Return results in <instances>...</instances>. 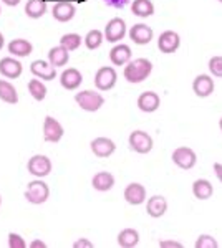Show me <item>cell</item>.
I'll list each match as a JSON object with an SVG mask.
<instances>
[{"label": "cell", "mask_w": 222, "mask_h": 248, "mask_svg": "<svg viewBox=\"0 0 222 248\" xmlns=\"http://www.w3.org/2000/svg\"><path fill=\"white\" fill-rule=\"evenodd\" d=\"M153 71V63L148 58H138V60H131L128 65H124V79L131 85H138L143 83L144 79H148V77Z\"/></svg>", "instance_id": "cell-1"}, {"label": "cell", "mask_w": 222, "mask_h": 248, "mask_svg": "<svg viewBox=\"0 0 222 248\" xmlns=\"http://www.w3.org/2000/svg\"><path fill=\"white\" fill-rule=\"evenodd\" d=\"M75 101L83 111H88V113H95V111L102 109L104 105L103 94L96 93V91H91V90H85V91L76 93Z\"/></svg>", "instance_id": "cell-2"}, {"label": "cell", "mask_w": 222, "mask_h": 248, "mask_svg": "<svg viewBox=\"0 0 222 248\" xmlns=\"http://www.w3.org/2000/svg\"><path fill=\"white\" fill-rule=\"evenodd\" d=\"M48 197H50V187L42 179L32 181L25 189V199L34 205H42L48 201Z\"/></svg>", "instance_id": "cell-3"}, {"label": "cell", "mask_w": 222, "mask_h": 248, "mask_svg": "<svg viewBox=\"0 0 222 248\" xmlns=\"http://www.w3.org/2000/svg\"><path fill=\"white\" fill-rule=\"evenodd\" d=\"M27 170L37 179H43L51 172V161L43 154H35L28 159Z\"/></svg>", "instance_id": "cell-4"}, {"label": "cell", "mask_w": 222, "mask_h": 248, "mask_svg": "<svg viewBox=\"0 0 222 248\" xmlns=\"http://www.w3.org/2000/svg\"><path fill=\"white\" fill-rule=\"evenodd\" d=\"M118 73L113 66H102L95 75V86L100 91H110L116 86Z\"/></svg>", "instance_id": "cell-5"}, {"label": "cell", "mask_w": 222, "mask_h": 248, "mask_svg": "<svg viewBox=\"0 0 222 248\" xmlns=\"http://www.w3.org/2000/svg\"><path fill=\"white\" fill-rule=\"evenodd\" d=\"M172 162L176 164L179 169H184V170H189L196 166L197 162V154L191 147H177V149L172 151V155H171Z\"/></svg>", "instance_id": "cell-6"}, {"label": "cell", "mask_w": 222, "mask_h": 248, "mask_svg": "<svg viewBox=\"0 0 222 248\" xmlns=\"http://www.w3.org/2000/svg\"><path fill=\"white\" fill-rule=\"evenodd\" d=\"M103 35H104V40H106V42L120 43L121 40L124 38V35H126V22L120 17L111 18L110 22L106 23V27H104Z\"/></svg>", "instance_id": "cell-7"}, {"label": "cell", "mask_w": 222, "mask_h": 248, "mask_svg": "<svg viewBox=\"0 0 222 248\" xmlns=\"http://www.w3.org/2000/svg\"><path fill=\"white\" fill-rule=\"evenodd\" d=\"M128 142H130V147L135 153L138 154H148L151 153L153 149V138L149 136L146 131H133L130 134V139H128Z\"/></svg>", "instance_id": "cell-8"}, {"label": "cell", "mask_w": 222, "mask_h": 248, "mask_svg": "<svg viewBox=\"0 0 222 248\" xmlns=\"http://www.w3.org/2000/svg\"><path fill=\"white\" fill-rule=\"evenodd\" d=\"M65 134V129L53 116H45L43 121V139L47 142H60Z\"/></svg>", "instance_id": "cell-9"}, {"label": "cell", "mask_w": 222, "mask_h": 248, "mask_svg": "<svg viewBox=\"0 0 222 248\" xmlns=\"http://www.w3.org/2000/svg\"><path fill=\"white\" fill-rule=\"evenodd\" d=\"M181 46V37L176 33L174 30H166L159 35L157 38V48H159L161 53L171 55L177 51V48Z\"/></svg>", "instance_id": "cell-10"}, {"label": "cell", "mask_w": 222, "mask_h": 248, "mask_svg": "<svg viewBox=\"0 0 222 248\" xmlns=\"http://www.w3.org/2000/svg\"><path fill=\"white\" fill-rule=\"evenodd\" d=\"M30 71L35 78L45 79V81H51L56 78V68L50 65V62L45 60H35L30 65Z\"/></svg>", "instance_id": "cell-11"}, {"label": "cell", "mask_w": 222, "mask_h": 248, "mask_svg": "<svg viewBox=\"0 0 222 248\" xmlns=\"http://www.w3.org/2000/svg\"><path fill=\"white\" fill-rule=\"evenodd\" d=\"M90 147H91V153L100 159L110 157L116 151V144L110 138H95L90 142Z\"/></svg>", "instance_id": "cell-12"}, {"label": "cell", "mask_w": 222, "mask_h": 248, "mask_svg": "<svg viewBox=\"0 0 222 248\" xmlns=\"http://www.w3.org/2000/svg\"><path fill=\"white\" fill-rule=\"evenodd\" d=\"M83 83V75L80 73V70L76 68H67L60 75V85H62L68 91H75L82 86Z\"/></svg>", "instance_id": "cell-13"}, {"label": "cell", "mask_w": 222, "mask_h": 248, "mask_svg": "<svg viewBox=\"0 0 222 248\" xmlns=\"http://www.w3.org/2000/svg\"><path fill=\"white\" fill-rule=\"evenodd\" d=\"M22 71H23L22 63L15 57H5L0 60V75H2L3 78L15 79L22 75Z\"/></svg>", "instance_id": "cell-14"}, {"label": "cell", "mask_w": 222, "mask_h": 248, "mask_svg": "<svg viewBox=\"0 0 222 248\" xmlns=\"http://www.w3.org/2000/svg\"><path fill=\"white\" fill-rule=\"evenodd\" d=\"M124 201L130 205H141L143 202H146V189L144 186H141L138 182H131L124 189Z\"/></svg>", "instance_id": "cell-15"}, {"label": "cell", "mask_w": 222, "mask_h": 248, "mask_svg": "<svg viewBox=\"0 0 222 248\" xmlns=\"http://www.w3.org/2000/svg\"><path fill=\"white\" fill-rule=\"evenodd\" d=\"M214 79L209 77V75H197L192 81V91L196 93V96L199 98H207L214 93Z\"/></svg>", "instance_id": "cell-16"}, {"label": "cell", "mask_w": 222, "mask_h": 248, "mask_svg": "<svg viewBox=\"0 0 222 248\" xmlns=\"http://www.w3.org/2000/svg\"><path fill=\"white\" fill-rule=\"evenodd\" d=\"M161 105L159 94L154 91H144L138 96V108L143 113H154Z\"/></svg>", "instance_id": "cell-17"}, {"label": "cell", "mask_w": 222, "mask_h": 248, "mask_svg": "<svg viewBox=\"0 0 222 248\" xmlns=\"http://www.w3.org/2000/svg\"><path fill=\"white\" fill-rule=\"evenodd\" d=\"M131 57H133V51L131 48L128 45H123V43H118L111 48L110 51V60L115 66H124L131 62Z\"/></svg>", "instance_id": "cell-18"}, {"label": "cell", "mask_w": 222, "mask_h": 248, "mask_svg": "<svg viewBox=\"0 0 222 248\" xmlns=\"http://www.w3.org/2000/svg\"><path fill=\"white\" fill-rule=\"evenodd\" d=\"M146 212L153 218L163 217L168 212V201L163 195H153L151 199H146Z\"/></svg>", "instance_id": "cell-19"}, {"label": "cell", "mask_w": 222, "mask_h": 248, "mask_svg": "<svg viewBox=\"0 0 222 248\" xmlns=\"http://www.w3.org/2000/svg\"><path fill=\"white\" fill-rule=\"evenodd\" d=\"M130 38L136 45H148L153 40V30L146 23H136L130 30Z\"/></svg>", "instance_id": "cell-20"}, {"label": "cell", "mask_w": 222, "mask_h": 248, "mask_svg": "<svg viewBox=\"0 0 222 248\" xmlns=\"http://www.w3.org/2000/svg\"><path fill=\"white\" fill-rule=\"evenodd\" d=\"M76 14V7L73 5L71 2H58L53 5V9H51V15H53V18L56 22H70L71 18L75 17Z\"/></svg>", "instance_id": "cell-21"}, {"label": "cell", "mask_w": 222, "mask_h": 248, "mask_svg": "<svg viewBox=\"0 0 222 248\" xmlns=\"http://www.w3.org/2000/svg\"><path fill=\"white\" fill-rule=\"evenodd\" d=\"M7 50H9V53L12 55V57L25 58L32 53V51H34V45H32V43L25 38H15V40H12L9 45H7Z\"/></svg>", "instance_id": "cell-22"}, {"label": "cell", "mask_w": 222, "mask_h": 248, "mask_svg": "<svg viewBox=\"0 0 222 248\" xmlns=\"http://www.w3.org/2000/svg\"><path fill=\"white\" fill-rule=\"evenodd\" d=\"M91 186H93V189L98 192H108L115 186V177H113V174H110V172H106V170L96 172L91 179Z\"/></svg>", "instance_id": "cell-23"}, {"label": "cell", "mask_w": 222, "mask_h": 248, "mask_svg": "<svg viewBox=\"0 0 222 248\" xmlns=\"http://www.w3.org/2000/svg\"><path fill=\"white\" fill-rule=\"evenodd\" d=\"M68 60H70V51H68L67 48H63L62 45L50 48V51H48V62L55 68L65 66L68 63Z\"/></svg>", "instance_id": "cell-24"}, {"label": "cell", "mask_w": 222, "mask_h": 248, "mask_svg": "<svg viewBox=\"0 0 222 248\" xmlns=\"http://www.w3.org/2000/svg\"><path fill=\"white\" fill-rule=\"evenodd\" d=\"M192 194L197 201H209L214 194V187L207 179H197L192 184Z\"/></svg>", "instance_id": "cell-25"}, {"label": "cell", "mask_w": 222, "mask_h": 248, "mask_svg": "<svg viewBox=\"0 0 222 248\" xmlns=\"http://www.w3.org/2000/svg\"><path fill=\"white\" fill-rule=\"evenodd\" d=\"M0 99L7 105H17L18 103L17 88L7 79H0Z\"/></svg>", "instance_id": "cell-26"}, {"label": "cell", "mask_w": 222, "mask_h": 248, "mask_svg": "<svg viewBox=\"0 0 222 248\" xmlns=\"http://www.w3.org/2000/svg\"><path fill=\"white\" fill-rule=\"evenodd\" d=\"M131 14L139 18H148L154 14V5H153L151 0H133Z\"/></svg>", "instance_id": "cell-27"}, {"label": "cell", "mask_w": 222, "mask_h": 248, "mask_svg": "<svg viewBox=\"0 0 222 248\" xmlns=\"http://www.w3.org/2000/svg\"><path fill=\"white\" fill-rule=\"evenodd\" d=\"M116 240H118V245L121 248H133L139 243V233L135 229H123Z\"/></svg>", "instance_id": "cell-28"}, {"label": "cell", "mask_w": 222, "mask_h": 248, "mask_svg": "<svg viewBox=\"0 0 222 248\" xmlns=\"http://www.w3.org/2000/svg\"><path fill=\"white\" fill-rule=\"evenodd\" d=\"M47 12V2L45 0H28L25 3V14L28 18H42Z\"/></svg>", "instance_id": "cell-29"}, {"label": "cell", "mask_w": 222, "mask_h": 248, "mask_svg": "<svg viewBox=\"0 0 222 248\" xmlns=\"http://www.w3.org/2000/svg\"><path fill=\"white\" fill-rule=\"evenodd\" d=\"M27 88H28V93L32 94V98H34L35 101H43V99L47 98V86L43 85L42 79H38V78L30 79Z\"/></svg>", "instance_id": "cell-30"}, {"label": "cell", "mask_w": 222, "mask_h": 248, "mask_svg": "<svg viewBox=\"0 0 222 248\" xmlns=\"http://www.w3.org/2000/svg\"><path fill=\"white\" fill-rule=\"evenodd\" d=\"M83 38L80 37L78 33H65L62 38H60V45L63 48H67L68 51H75L78 50L80 45H82Z\"/></svg>", "instance_id": "cell-31"}, {"label": "cell", "mask_w": 222, "mask_h": 248, "mask_svg": "<svg viewBox=\"0 0 222 248\" xmlns=\"http://www.w3.org/2000/svg\"><path fill=\"white\" fill-rule=\"evenodd\" d=\"M103 40H104L103 31H100V30H90L86 33V37H85V46H86L88 50H96V48L102 46Z\"/></svg>", "instance_id": "cell-32"}, {"label": "cell", "mask_w": 222, "mask_h": 248, "mask_svg": "<svg viewBox=\"0 0 222 248\" xmlns=\"http://www.w3.org/2000/svg\"><path fill=\"white\" fill-rule=\"evenodd\" d=\"M219 243L217 240L212 237V235H199L196 240V248H217Z\"/></svg>", "instance_id": "cell-33"}, {"label": "cell", "mask_w": 222, "mask_h": 248, "mask_svg": "<svg viewBox=\"0 0 222 248\" xmlns=\"http://www.w3.org/2000/svg\"><path fill=\"white\" fill-rule=\"evenodd\" d=\"M209 71H211L212 77L216 78H222V57L221 55H216L209 60Z\"/></svg>", "instance_id": "cell-34"}, {"label": "cell", "mask_w": 222, "mask_h": 248, "mask_svg": "<svg viewBox=\"0 0 222 248\" xmlns=\"http://www.w3.org/2000/svg\"><path fill=\"white\" fill-rule=\"evenodd\" d=\"M7 242H9V248H27V243H25V240H23V237L15 233V232H10Z\"/></svg>", "instance_id": "cell-35"}, {"label": "cell", "mask_w": 222, "mask_h": 248, "mask_svg": "<svg viewBox=\"0 0 222 248\" xmlns=\"http://www.w3.org/2000/svg\"><path fill=\"white\" fill-rule=\"evenodd\" d=\"M104 5L111 7V9H124L126 5H130L133 0H103Z\"/></svg>", "instance_id": "cell-36"}, {"label": "cell", "mask_w": 222, "mask_h": 248, "mask_svg": "<svg viewBox=\"0 0 222 248\" xmlns=\"http://www.w3.org/2000/svg\"><path fill=\"white\" fill-rule=\"evenodd\" d=\"M159 247L161 248H183V243L176 242V240H161Z\"/></svg>", "instance_id": "cell-37"}, {"label": "cell", "mask_w": 222, "mask_h": 248, "mask_svg": "<svg viewBox=\"0 0 222 248\" xmlns=\"http://www.w3.org/2000/svg\"><path fill=\"white\" fill-rule=\"evenodd\" d=\"M73 247L75 248H93V243L90 242V240H86V238H78L76 242L73 243Z\"/></svg>", "instance_id": "cell-38"}, {"label": "cell", "mask_w": 222, "mask_h": 248, "mask_svg": "<svg viewBox=\"0 0 222 248\" xmlns=\"http://www.w3.org/2000/svg\"><path fill=\"white\" fill-rule=\"evenodd\" d=\"M214 174H216V177H217V181H219L221 184H222V164H219V162H216L214 164Z\"/></svg>", "instance_id": "cell-39"}, {"label": "cell", "mask_w": 222, "mask_h": 248, "mask_svg": "<svg viewBox=\"0 0 222 248\" xmlns=\"http://www.w3.org/2000/svg\"><path fill=\"white\" fill-rule=\"evenodd\" d=\"M30 248H47V243L42 242V240H34L30 243Z\"/></svg>", "instance_id": "cell-40"}, {"label": "cell", "mask_w": 222, "mask_h": 248, "mask_svg": "<svg viewBox=\"0 0 222 248\" xmlns=\"http://www.w3.org/2000/svg\"><path fill=\"white\" fill-rule=\"evenodd\" d=\"M5 5H9V7H17L18 3H20V0H2Z\"/></svg>", "instance_id": "cell-41"}, {"label": "cell", "mask_w": 222, "mask_h": 248, "mask_svg": "<svg viewBox=\"0 0 222 248\" xmlns=\"http://www.w3.org/2000/svg\"><path fill=\"white\" fill-rule=\"evenodd\" d=\"M3 45H5V40H3V35L0 33V50L3 48Z\"/></svg>", "instance_id": "cell-42"}, {"label": "cell", "mask_w": 222, "mask_h": 248, "mask_svg": "<svg viewBox=\"0 0 222 248\" xmlns=\"http://www.w3.org/2000/svg\"><path fill=\"white\" fill-rule=\"evenodd\" d=\"M219 127H221V131H222V118L219 119Z\"/></svg>", "instance_id": "cell-43"}, {"label": "cell", "mask_w": 222, "mask_h": 248, "mask_svg": "<svg viewBox=\"0 0 222 248\" xmlns=\"http://www.w3.org/2000/svg\"><path fill=\"white\" fill-rule=\"evenodd\" d=\"M0 205H2V197H0Z\"/></svg>", "instance_id": "cell-44"}, {"label": "cell", "mask_w": 222, "mask_h": 248, "mask_svg": "<svg viewBox=\"0 0 222 248\" xmlns=\"http://www.w3.org/2000/svg\"><path fill=\"white\" fill-rule=\"evenodd\" d=\"M217 2H221V3H222V0H217Z\"/></svg>", "instance_id": "cell-45"}, {"label": "cell", "mask_w": 222, "mask_h": 248, "mask_svg": "<svg viewBox=\"0 0 222 248\" xmlns=\"http://www.w3.org/2000/svg\"><path fill=\"white\" fill-rule=\"evenodd\" d=\"M0 14H2V9H0Z\"/></svg>", "instance_id": "cell-46"}]
</instances>
